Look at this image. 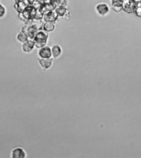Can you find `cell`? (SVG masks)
Masks as SVG:
<instances>
[{
	"label": "cell",
	"mask_w": 141,
	"mask_h": 158,
	"mask_svg": "<svg viewBox=\"0 0 141 158\" xmlns=\"http://www.w3.org/2000/svg\"><path fill=\"white\" fill-rule=\"evenodd\" d=\"M48 38L47 32L44 30L38 31L33 39L35 43V47L40 49L45 46L47 43Z\"/></svg>",
	"instance_id": "6da1fadb"
},
{
	"label": "cell",
	"mask_w": 141,
	"mask_h": 158,
	"mask_svg": "<svg viewBox=\"0 0 141 158\" xmlns=\"http://www.w3.org/2000/svg\"><path fill=\"white\" fill-rule=\"evenodd\" d=\"M122 10L128 14L134 13L136 8V2L135 0H123Z\"/></svg>",
	"instance_id": "7a4b0ae2"
},
{
	"label": "cell",
	"mask_w": 141,
	"mask_h": 158,
	"mask_svg": "<svg viewBox=\"0 0 141 158\" xmlns=\"http://www.w3.org/2000/svg\"><path fill=\"white\" fill-rule=\"evenodd\" d=\"M36 9L33 6H28L24 9L22 14L27 21L34 19L36 15Z\"/></svg>",
	"instance_id": "3957f363"
},
{
	"label": "cell",
	"mask_w": 141,
	"mask_h": 158,
	"mask_svg": "<svg viewBox=\"0 0 141 158\" xmlns=\"http://www.w3.org/2000/svg\"><path fill=\"white\" fill-rule=\"evenodd\" d=\"M12 158H25L26 154L24 149L20 147L14 148L11 152L10 157Z\"/></svg>",
	"instance_id": "277c9868"
},
{
	"label": "cell",
	"mask_w": 141,
	"mask_h": 158,
	"mask_svg": "<svg viewBox=\"0 0 141 158\" xmlns=\"http://www.w3.org/2000/svg\"><path fill=\"white\" fill-rule=\"evenodd\" d=\"M35 47V43L33 39H28L26 42L23 44L22 48L23 52L29 53L32 51Z\"/></svg>",
	"instance_id": "5b68a950"
},
{
	"label": "cell",
	"mask_w": 141,
	"mask_h": 158,
	"mask_svg": "<svg viewBox=\"0 0 141 158\" xmlns=\"http://www.w3.org/2000/svg\"><path fill=\"white\" fill-rule=\"evenodd\" d=\"M38 54L40 58H51L52 56L51 49L49 46H44V47L39 49Z\"/></svg>",
	"instance_id": "8992f818"
},
{
	"label": "cell",
	"mask_w": 141,
	"mask_h": 158,
	"mask_svg": "<svg viewBox=\"0 0 141 158\" xmlns=\"http://www.w3.org/2000/svg\"><path fill=\"white\" fill-rule=\"evenodd\" d=\"M58 16L54 10L50 11L44 13L43 18L45 22L53 23L58 19Z\"/></svg>",
	"instance_id": "52a82bcc"
},
{
	"label": "cell",
	"mask_w": 141,
	"mask_h": 158,
	"mask_svg": "<svg viewBox=\"0 0 141 158\" xmlns=\"http://www.w3.org/2000/svg\"><path fill=\"white\" fill-rule=\"evenodd\" d=\"M38 30L37 27L34 24H31L30 25H28L27 36H28V39H33L35 34Z\"/></svg>",
	"instance_id": "ba28073f"
},
{
	"label": "cell",
	"mask_w": 141,
	"mask_h": 158,
	"mask_svg": "<svg viewBox=\"0 0 141 158\" xmlns=\"http://www.w3.org/2000/svg\"><path fill=\"white\" fill-rule=\"evenodd\" d=\"M28 6H29V4L27 1L26 0H23V1L15 2V4H14V8L18 13H22Z\"/></svg>",
	"instance_id": "9c48e42d"
},
{
	"label": "cell",
	"mask_w": 141,
	"mask_h": 158,
	"mask_svg": "<svg viewBox=\"0 0 141 158\" xmlns=\"http://www.w3.org/2000/svg\"><path fill=\"white\" fill-rule=\"evenodd\" d=\"M38 62L40 66L43 69H47L52 65L53 60L51 58L47 59H38Z\"/></svg>",
	"instance_id": "30bf717a"
},
{
	"label": "cell",
	"mask_w": 141,
	"mask_h": 158,
	"mask_svg": "<svg viewBox=\"0 0 141 158\" xmlns=\"http://www.w3.org/2000/svg\"><path fill=\"white\" fill-rule=\"evenodd\" d=\"M56 8V7L52 2H49L41 5L40 9L44 13L50 11L54 10Z\"/></svg>",
	"instance_id": "8fae6325"
},
{
	"label": "cell",
	"mask_w": 141,
	"mask_h": 158,
	"mask_svg": "<svg viewBox=\"0 0 141 158\" xmlns=\"http://www.w3.org/2000/svg\"><path fill=\"white\" fill-rule=\"evenodd\" d=\"M123 0H112V8L116 13H119L122 10V3Z\"/></svg>",
	"instance_id": "7c38bea8"
},
{
	"label": "cell",
	"mask_w": 141,
	"mask_h": 158,
	"mask_svg": "<svg viewBox=\"0 0 141 158\" xmlns=\"http://www.w3.org/2000/svg\"><path fill=\"white\" fill-rule=\"evenodd\" d=\"M56 14L58 17L65 18L69 15L68 10L65 7H57L55 10Z\"/></svg>",
	"instance_id": "4fadbf2b"
},
{
	"label": "cell",
	"mask_w": 141,
	"mask_h": 158,
	"mask_svg": "<svg viewBox=\"0 0 141 158\" xmlns=\"http://www.w3.org/2000/svg\"><path fill=\"white\" fill-rule=\"evenodd\" d=\"M96 10L101 15H105L109 11L108 6L105 3H101L98 5L96 6Z\"/></svg>",
	"instance_id": "5bb4252c"
},
{
	"label": "cell",
	"mask_w": 141,
	"mask_h": 158,
	"mask_svg": "<svg viewBox=\"0 0 141 158\" xmlns=\"http://www.w3.org/2000/svg\"><path fill=\"white\" fill-rule=\"evenodd\" d=\"M55 26L54 24L52 23L49 22H46L44 23L43 28V30L46 32H50L53 31L55 29Z\"/></svg>",
	"instance_id": "9a60e30c"
},
{
	"label": "cell",
	"mask_w": 141,
	"mask_h": 158,
	"mask_svg": "<svg viewBox=\"0 0 141 158\" xmlns=\"http://www.w3.org/2000/svg\"><path fill=\"white\" fill-rule=\"evenodd\" d=\"M51 50L52 55L55 58L58 57L61 53V48L58 46H54L52 47Z\"/></svg>",
	"instance_id": "2e32d148"
},
{
	"label": "cell",
	"mask_w": 141,
	"mask_h": 158,
	"mask_svg": "<svg viewBox=\"0 0 141 158\" xmlns=\"http://www.w3.org/2000/svg\"><path fill=\"white\" fill-rule=\"evenodd\" d=\"M28 39V36L21 31L18 33V34H17V40H18L19 42L23 44L26 42Z\"/></svg>",
	"instance_id": "e0dca14e"
},
{
	"label": "cell",
	"mask_w": 141,
	"mask_h": 158,
	"mask_svg": "<svg viewBox=\"0 0 141 158\" xmlns=\"http://www.w3.org/2000/svg\"><path fill=\"white\" fill-rule=\"evenodd\" d=\"M52 3L56 7H65L67 5V0H54Z\"/></svg>",
	"instance_id": "ac0fdd59"
},
{
	"label": "cell",
	"mask_w": 141,
	"mask_h": 158,
	"mask_svg": "<svg viewBox=\"0 0 141 158\" xmlns=\"http://www.w3.org/2000/svg\"><path fill=\"white\" fill-rule=\"evenodd\" d=\"M44 13L41 11L40 9H36V15H35L34 19L36 20H41L43 18Z\"/></svg>",
	"instance_id": "d6986e66"
},
{
	"label": "cell",
	"mask_w": 141,
	"mask_h": 158,
	"mask_svg": "<svg viewBox=\"0 0 141 158\" xmlns=\"http://www.w3.org/2000/svg\"><path fill=\"white\" fill-rule=\"evenodd\" d=\"M6 13V9L3 5L0 4V18H3Z\"/></svg>",
	"instance_id": "ffe728a7"
},
{
	"label": "cell",
	"mask_w": 141,
	"mask_h": 158,
	"mask_svg": "<svg viewBox=\"0 0 141 158\" xmlns=\"http://www.w3.org/2000/svg\"><path fill=\"white\" fill-rule=\"evenodd\" d=\"M135 14L139 18H141V6H136L134 11Z\"/></svg>",
	"instance_id": "44dd1931"
},
{
	"label": "cell",
	"mask_w": 141,
	"mask_h": 158,
	"mask_svg": "<svg viewBox=\"0 0 141 158\" xmlns=\"http://www.w3.org/2000/svg\"><path fill=\"white\" fill-rule=\"evenodd\" d=\"M28 2L29 5L32 6L33 3H34V0H26Z\"/></svg>",
	"instance_id": "7402d4cb"
},
{
	"label": "cell",
	"mask_w": 141,
	"mask_h": 158,
	"mask_svg": "<svg viewBox=\"0 0 141 158\" xmlns=\"http://www.w3.org/2000/svg\"><path fill=\"white\" fill-rule=\"evenodd\" d=\"M23 1V0H15V2H19V1Z\"/></svg>",
	"instance_id": "603a6c76"
},
{
	"label": "cell",
	"mask_w": 141,
	"mask_h": 158,
	"mask_svg": "<svg viewBox=\"0 0 141 158\" xmlns=\"http://www.w3.org/2000/svg\"><path fill=\"white\" fill-rule=\"evenodd\" d=\"M49 1L50 2H53L54 0H49Z\"/></svg>",
	"instance_id": "cb8c5ba5"
}]
</instances>
